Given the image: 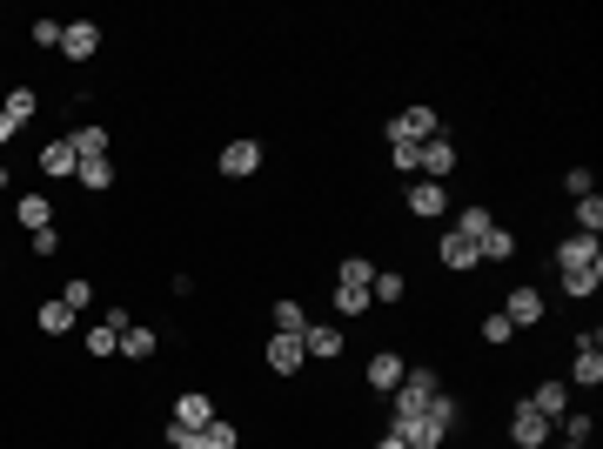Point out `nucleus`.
<instances>
[{
	"mask_svg": "<svg viewBox=\"0 0 603 449\" xmlns=\"http://www.w3.org/2000/svg\"><path fill=\"white\" fill-rule=\"evenodd\" d=\"M557 289L570 295V302H590V295L603 289V248H597V235H563V242H557Z\"/></svg>",
	"mask_w": 603,
	"mask_h": 449,
	"instance_id": "1",
	"label": "nucleus"
},
{
	"mask_svg": "<svg viewBox=\"0 0 603 449\" xmlns=\"http://www.w3.org/2000/svg\"><path fill=\"white\" fill-rule=\"evenodd\" d=\"M456 423H463V403H456V396H436L423 416H409V423H389V429H396L409 449H443Z\"/></svg>",
	"mask_w": 603,
	"mask_h": 449,
	"instance_id": "2",
	"label": "nucleus"
},
{
	"mask_svg": "<svg viewBox=\"0 0 603 449\" xmlns=\"http://www.w3.org/2000/svg\"><path fill=\"white\" fill-rule=\"evenodd\" d=\"M436 396H443L436 369H402V382L389 389V423H409V416H423Z\"/></svg>",
	"mask_w": 603,
	"mask_h": 449,
	"instance_id": "3",
	"label": "nucleus"
},
{
	"mask_svg": "<svg viewBox=\"0 0 603 449\" xmlns=\"http://www.w3.org/2000/svg\"><path fill=\"white\" fill-rule=\"evenodd\" d=\"M389 141H402V148H423V141H436L443 135V121H436V108H402L389 128H382Z\"/></svg>",
	"mask_w": 603,
	"mask_h": 449,
	"instance_id": "4",
	"label": "nucleus"
},
{
	"mask_svg": "<svg viewBox=\"0 0 603 449\" xmlns=\"http://www.w3.org/2000/svg\"><path fill=\"white\" fill-rule=\"evenodd\" d=\"M550 436H557V423H550V416H536L530 396H523V403L510 409V443L516 449H550Z\"/></svg>",
	"mask_w": 603,
	"mask_h": 449,
	"instance_id": "5",
	"label": "nucleus"
},
{
	"mask_svg": "<svg viewBox=\"0 0 603 449\" xmlns=\"http://www.w3.org/2000/svg\"><path fill=\"white\" fill-rule=\"evenodd\" d=\"M215 168H222V175L228 181H248V175H255V168H262V141H228V148H222V155H215Z\"/></svg>",
	"mask_w": 603,
	"mask_h": 449,
	"instance_id": "6",
	"label": "nucleus"
},
{
	"mask_svg": "<svg viewBox=\"0 0 603 449\" xmlns=\"http://www.w3.org/2000/svg\"><path fill=\"white\" fill-rule=\"evenodd\" d=\"M416 175H423V181H443V175H456V141H449V135L423 141V148H416Z\"/></svg>",
	"mask_w": 603,
	"mask_h": 449,
	"instance_id": "7",
	"label": "nucleus"
},
{
	"mask_svg": "<svg viewBox=\"0 0 603 449\" xmlns=\"http://www.w3.org/2000/svg\"><path fill=\"white\" fill-rule=\"evenodd\" d=\"M342 349H349V336H342L335 322H309V329H302V356H315V362H335Z\"/></svg>",
	"mask_w": 603,
	"mask_h": 449,
	"instance_id": "8",
	"label": "nucleus"
},
{
	"mask_svg": "<svg viewBox=\"0 0 603 449\" xmlns=\"http://www.w3.org/2000/svg\"><path fill=\"white\" fill-rule=\"evenodd\" d=\"M175 429H208L215 423V396H201V389H181L175 396V416H168Z\"/></svg>",
	"mask_w": 603,
	"mask_h": 449,
	"instance_id": "9",
	"label": "nucleus"
},
{
	"mask_svg": "<svg viewBox=\"0 0 603 449\" xmlns=\"http://www.w3.org/2000/svg\"><path fill=\"white\" fill-rule=\"evenodd\" d=\"M409 215H423V222H436V215H449V188L443 181H409Z\"/></svg>",
	"mask_w": 603,
	"mask_h": 449,
	"instance_id": "10",
	"label": "nucleus"
},
{
	"mask_svg": "<svg viewBox=\"0 0 603 449\" xmlns=\"http://www.w3.org/2000/svg\"><path fill=\"white\" fill-rule=\"evenodd\" d=\"M94 47H101V27L94 21H61V54L67 61H94Z\"/></svg>",
	"mask_w": 603,
	"mask_h": 449,
	"instance_id": "11",
	"label": "nucleus"
},
{
	"mask_svg": "<svg viewBox=\"0 0 603 449\" xmlns=\"http://www.w3.org/2000/svg\"><path fill=\"white\" fill-rule=\"evenodd\" d=\"M503 315H510V329H543V295L536 289H510L503 295Z\"/></svg>",
	"mask_w": 603,
	"mask_h": 449,
	"instance_id": "12",
	"label": "nucleus"
},
{
	"mask_svg": "<svg viewBox=\"0 0 603 449\" xmlns=\"http://www.w3.org/2000/svg\"><path fill=\"white\" fill-rule=\"evenodd\" d=\"M74 168H81V155H74V141H67V135L41 141V175H54V181H74Z\"/></svg>",
	"mask_w": 603,
	"mask_h": 449,
	"instance_id": "13",
	"label": "nucleus"
},
{
	"mask_svg": "<svg viewBox=\"0 0 603 449\" xmlns=\"http://www.w3.org/2000/svg\"><path fill=\"white\" fill-rule=\"evenodd\" d=\"M302 336H275V329H268V376H295V369H302Z\"/></svg>",
	"mask_w": 603,
	"mask_h": 449,
	"instance_id": "14",
	"label": "nucleus"
},
{
	"mask_svg": "<svg viewBox=\"0 0 603 449\" xmlns=\"http://www.w3.org/2000/svg\"><path fill=\"white\" fill-rule=\"evenodd\" d=\"M402 369H409V362H402L396 349H376L362 376H369V389H376V396H389V389H396V382H402Z\"/></svg>",
	"mask_w": 603,
	"mask_h": 449,
	"instance_id": "15",
	"label": "nucleus"
},
{
	"mask_svg": "<svg viewBox=\"0 0 603 449\" xmlns=\"http://www.w3.org/2000/svg\"><path fill=\"white\" fill-rule=\"evenodd\" d=\"M14 222H21L27 235H41V228H54V202H47V195H14Z\"/></svg>",
	"mask_w": 603,
	"mask_h": 449,
	"instance_id": "16",
	"label": "nucleus"
},
{
	"mask_svg": "<svg viewBox=\"0 0 603 449\" xmlns=\"http://www.w3.org/2000/svg\"><path fill=\"white\" fill-rule=\"evenodd\" d=\"M530 409H536V416H550V423H557L563 409H570V382H536Z\"/></svg>",
	"mask_w": 603,
	"mask_h": 449,
	"instance_id": "17",
	"label": "nucleus"
},
{
	"mask_svg": "<svg viewBox=\"0 0 603 449\" xmlns=\"http://www.w3.org/2000/svg\"><path fill=\"white\" fill-rule=\"evenodd\" d=\"M476 255H483V262H510V255H516V235H510V228H483V235H476Z\"/></svg>",
	"mask_w": 603,
	"mask_h": 449,
	"instance_id": "18",
	"label": "nucleus"
},
{
	"mask_svg": "<svg viewBox=\"0 0 603 449\" xmlns=\"http://www.w3.org/2000/svg\"><path fill=\"white\" fill-rule=\"evenodd\" d=\"M436 255H443V269H476V262H483V255H476V242H469V235H443V248H436Z\"/></svg>",
	"mask_w": 603,
	"mask_h": 449,
	"instance_id": "19",
	"label": "nucleus"
},
{
	"mask_svg": "<svg viewBox=\"0 0 603 449\" xmlns=\"http://www.w3.org/2000/svg\"><path fill=\"white\" fill-rule=\"evenodd\" d=\"M268 329H275V336H302V329H309V309L282 295V302H275V315H268Z\"/></svg>",
	"mask_w": 603,
	"mask_h": 449,
	"instance_id": "20",
	"label": "nucleus"
},
{
	"mask_svg": "<svg viewBox=\"0 0 603 449\" xmlns=\"http://www.w3.org/2000/svg\"><path fill=\"white\" fill-rule=\"evenodd\" d=\"M603 382V349H577V362H570V389H597Z\"/></svg>",
	"mask_w": 603,
	"mask_h": 449,
	"instance_id": "21",
	"label": "nucleus"
},
{
	"mask_svg": "<svg viewBox=\"0 0 603 449\" xmlns=\"http://www.w3.org/2000/svg\"><path fill=\"white\" fill-rule=\"evenodd\" d=\"M155 349H161V336H155V329H141V322H134L128 336H121V349H114V356H128V362H148Z\"/></svg>",
	"mask_w": 603,
	"mask_h": 449,
	"instance_id": "22",
	"label": "nucleus"
},
{
	"mask_svg": "<svg viewBox=\"0 0 603 449\" xmlns=\"http://www.w3.org/2000/svg\"><path fill=\"white\" fill-rule=\"evenodd\" d=\"M34 322H41V336H67V329H74V309L54 295V302H41V309H34Z\"/></svg>",
	"mask_w": 603,
	"mask_h": 449,
	"instance_id": "23",
	"label": "nucleus"
},
{
	"mask_svg": "<svg viewBox=\"0 0 603 449\" xmlns=\"http://www.w3.org/2000/svg\"><path fill=\"white\" fill-rule=\"evenodd\" d=\"M0 114H14V121H21V128H27V121L41 114V94H34V88H27V81H21V88H7V101H0Z\"/></svg>",
	"mask_w": 603,
	"mask_h": 449,
	"instance_id": "24",
	"label": "nucleus"
},
{
	"mask_svg": "<svg viewBox=\"0 0 603 449\" xmlns=\"http://www.w3.org/2000/svg\"><path fill=\"white\" fill-rule=\"evenodd\" d=\"M74 181H81V188H88V195H101V188H114V161H108V155L81 161V168H74Z\"/></svg>",
	"mask_w": 603,
	"mask_h": 449,
	"instance_id": "25",
	"label": "nucleus"
},
{
	"mask_svg": "<svg viewBox=\"0 0 603 449\" xmlns=\"http://www.w3.org/2000/svg\"><path fill=\"white\" fill-rule=\"evenodd\" d=\"M369 282H376V269H369L362 255H349V262L335 269V289H369Z\"/></svg>",
	"mask_w": 603,
	"mask_h": 449,
	"instance_id": "26",
	"label": "nucleus"
},
{
	"mask_svg": "<svg viewBox=\"0 0 603 449\" xmlns=\"http://www.w3.org/2000/svg\"><path fill=\"white\" fill-rule=\"evenodd\" d=\"M557 423H563V443H590V429H597V416H590V409H563Z\"/></svg>",
	"mask_w": 603,
	"mask_h": 449,
	"instance_id": "27",
	"label": "nucleus"
},
{
	"mask_svg": "<svg viewBox=\"0 0 603 449\" xmlns=\"http://www.w3.org/2000/svg\"><path fill=\"white\" fill-rule=\"evenodd\" d=\"M67 141H74V155H81V161L108 155V128H74V135H67Z\"/></svg>",
	"mask_w": 603,
	"mask_h": 449,
	"instance_id": "28",
	"label": "nucleus"
},
{
	"mask_svg": "<svg viewBox=\"0 0 603 449\" xmlns=\"http://www.w3.org/2000/svg\"><path fill=\"white\" fill-rule=\"evenodd\" d=\"M483 228H490V208H483V202L456 208V235H469V242H476V235H483Z\"/></svg>",
	"mask_w": 603,
	"mask_h": 449,
	"instance_id": "29",
	"label": "nucleus"
},
{
	"mask_svg": "<svg viewBox=\"0 0 603 449\" xmlns=\"http://www.w3.org/2000/svg\"><path fill=\"white\" fill-rule=\"evenodd\" d=\"M577 235H603V195H583L577 202Z\"/></svg>",
	"mask_w": 603,
	"mask_h": 449,
	"instance_id": "30",
	"label": "nucleus"
},
{
	"mask_svg": "<svg viewBox=\"0 0 603 449\" xmlns=\"http://www.w3.org/2000/svg\"><path fill=\"white\" fill-rule=\"evenodd\" d=\"M201 436H208V449H242V429L228 423V416H215V423L201 429Z\"/></svg>",
	"mask_w": 603,
	"mask_h": 449,
	"instance_id": "31",
	"label": "nucleus"
},
{
	"mask_svg": "<svg viewBox=\"0 0 603 449\" xmlns=\"http://www.w3.org/2000/svg\"><path fill=\"white\" fill-rule=\"evenodd\" d=\"M369 295H376V302H402V295H409V282H402L396 269H382L376 282H369Z\"/></svg>",
	"mask_w": 603,
	"mask_h": 449,
	"instance_id": "32",
	"label": "nucleus"
},
{
	"mask_svg": "<svg viewBox=\"0 0 603 449\" xmlns=\"http://www.w3.org/2000/svg\"><path fill=\"white\" fill-rule=\"evenodd\" d=\"M61 302H67V309H74V315H81V309H88V302H94V282H88V275H74V282H67V289H61Z\"/></svg>",
	"mask_w": 603,
	"mask_h": 449,
	"instance_id": "33",
	"label": "nucleus"
},
{
	"mask_svg": "<svg viewBox=\"0 0 603 449\" xmlns=\"http://www.w3.org/2000/svg\"><path fill=\"white\" fill-rule=\"evenodd\" d=\"M81 349H88V356H114V349H121V336H108V329L94 322L88 336H81Z\"/></svg>",
	"mask_w": 603,
	"mask_h": 449,
	"instance_id": "34",
	"label": "nucleus"
},
{
	"mask_svg": "<svg viewBox=\"0 0 603 449\" xmlns=\"http://www.w3.org/2000/svg\"><path fill=\"white\" fill-rule=\"evenodd\" d=\"M161 443H168V449H208V436H201V429H175V423H168V429H161Z\"/></svg>",
	"mask_w": 603,
	"mask_h": 449,
	"instance_id": "35",
	"label": "nucleus"
},
{
	"mask_svg": "<svg viewBox=\"0 0 603 449\" xmlns=\"http://www.w3.org/2000/svg\"><path fill=\"white\" fill-rule=\"evenodd\" d=\"M563 188H570V202H583V195H597V175H590V168H570Z\"/></svg>",
	"mask_w": 603,
	"mask_h": 449,
	"instance_id": "36",
	"label": "nucleus"
},
{
	"mask_svg": "<svg viewBox=\"0 0 603 449\" xmlns=\"http://www.w3.org/2000/svg\"><path fill=\"white\" fill-rule=\"evenodd\" d=\"M369 309V289H335V315H362Z\"/></svg>",
	"mask_w": 603,
	"mask_h": 449,
	"instance_id": "37",
	"label": "nucleus"
},
{
	"mask_svg": "<svg viewBox=\"0 0 603 449\" xmlns=\"http://www.w3.org/2000/svg\"><path fill=\"white\" fill-rule=\"evenodd\" d=\"M101 329H108V336H128V329H134V315L121 309V302H108V315H101Z\"/></svg>",
	"mask_w": 603,
	"mask_h": 449,
	"instance_id": "38",
	"label": "nucleus"
},
{
	"mask_svg": "<svg viewBox=\"0 0 603 449\" xmlns=\"http://www.w3.org/2000/svg\"><path fill=\"white\" fill-rule=\"evenodd\" d=\"M510 336H516V329H510V315H503V309L483 315V342H510Z\"/></svg>",
	"mask_w": 603,
	"mask_h": 449,
	"instance_id": "39",
	"label": "nucleus"
},
{
	"mask_svg": "<svg viewBox=\"0 0 603 449\" xmlns=\"http://www.w3.org/2000/svg\"><path fill=\"white\" fill-rule=\"evenodd\" d=\"M34 47H61V21H34Z\"/></svg>",
	"mask_w": 603,
	"mask_h": 449,
	"instance_id": "40",
	"label": "nucleus"
},
{
	"mask_svg": "<svg viewBox=\"0 0 603 449\" xmlns=\"http://www.w3.org/2000/svg\"><path fill=\"white\" fill-rule=\"evenodd\" d=\"M389 161H396L402 175H416V148H402V141H389Z\"/></svg>",
	"mask_w": 603,
	"mask_h": 449,
	"instance_id": "41",
	"label": "nucleus"
},
{
	"mask_svg": "<svg viewBox=\"0 0 603 449\" xmlns=\"http://www.w3.org/2000/svg\"><path fill=\"white\" fill-rule=\"evenodd\" d=\"M34 255H61V228H41L34 235Z\"/></svg>",
	"mask_w": 603,
	"mask_h": 449,
	"instance_id": "42",
	"label": "nucleus"
},
{
	"mask_svg": "<svg viewBox=\"0 0 603 449\" xmlns=\"http://www.w3.org/2000/svg\"><path fill=\"white\" fill-rule=\"evenodd\" d=\"M14 135H21V121H14V114H0V148H7Z\"/></svg>",
	"mask_w": 603,
	"mask_h": 449,
	"instance_id": "43",
	"label": "nucleus"
},
{
	"mask_svg": "<svg viewBox=\"0 0 603 449\" xmlns=\"http://www.w3.org/2000/svg\"><path fill=\"white\" fill-rule=\"evenodd\" d=\"M376 449H409V443H402L396 429H382V443H376Z\"/></svg>",
	"mask_w": 603,
	"mask_h": 449,
	"instance_id": "44",
	"label": "nucleus"
},
{
	"mask_svg": "<svg viewBox=\"0 0 603 449\" xmlns=\"http://www.w3.org/2000/svg\"><path fill=\"white\" fill-rule=\"evenodd\" d=\"M557 449H583V443H557Z\"/></svg>",
	"mask_w": 603,
	"mask_h": 449,
	"instance_id": "45",
	"label": "nucleus"
},
{
	"mask_svg": "<svg viewBox=\"0 0 603 449\" xmlns=\"http://www.w3.org/2000/svg\"><path fill=\"white\" fill-rule=\"evenodd\" d=\"M0 181H7V168H0Z\"/></svg>",
	"mask_w": 603,
	"mask_h": 449,
	"instance_id": "46",
	"label": "nucleus"
}]
</instances>
